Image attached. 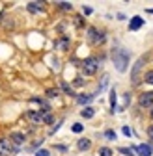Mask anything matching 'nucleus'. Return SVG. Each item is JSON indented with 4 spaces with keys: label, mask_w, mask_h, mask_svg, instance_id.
Segmentation results:
<instances>
[{
    "label": "nucleus",
    "mask_w": 153,
    "mask_h": 156,
    "mask_svg": "<svg viewBox=\"0 0 153 156\" xmlns=\"http://www.w3.org/2000/svg\"><path fill=\"white\" fill-rule=\"evenodd\" d=\"M88 39H90L93 45H97V43H103L105 41V34L103 32H97L95 28H90L88 30Z\"/></svg>",
    "instance_id": "obj_3"
},
{
    "label": "nucleus",
    "mask_w": 153,
    "mask_h": 156,
    "mask_svg": "<svg viewBox=\"0 0 153 156\" xmlns=\"http://www.w3.org/2000/svg\"><path fill=\"white\" fill-rule=\"evenodd\" d=\"M147 136H149V138H151V140H153V125H151V126H149V128H147Z\"/></svg>",
    "instance_id": "obj_27"
},
{
    "label": "nucleus",
    "mask_w": 153,
    "mask_h": 156,
    "mask_svg": "<svg viewBox=\"0 0 153 156\" xmlns=\"http://www.w3.org/2000/svg\"><path fill=\"white\" fill-rule=\"evenodd\" d=\"M82 11H84L86 15H90V13H91V8H82Z\"/></svg>",
    "instance_id": "obj_30"
},
{
    "label": "nucleus",
    "mask_w": 153,
    "mask_h": 156,
    "mask_svg": "<svg viewBox=\"0 0 153 156\" xmlns=\"http://www.w3.org/2000/svg\"><path fill=\"white\" fill-rule=\"evenodd\" d=\"M76 147H79V151H88V149L91 147V141H90V140H86V138H82V140H79Z\"/></svg>",
    "instance_id": "obj_10"
},
{
    "label": "nucleus",
    "mask_w": 153,
    "mask_h": 156,
    "mask_svg": "<svg viewBox=\"0 0 153 156\" xmlns=\"http://www.w3.org/2000/svg\"><path fill=\"white\" fill-rule=\"evenodd\" d=\"M60 6H62V9H71V4H67V2H60Z\"/></svg>",
    "instance_id": "obj_26"
},
{
    "label": "nucleus",
    "mask_w": 153,
    "mask_h": 156,
    "mask_svg": "<svg viewBox=\"0 0 153 156\" xmlns=\"http://www.w3.org/2000/svg\"><path fill=\"white\" fill-rule=\"evenodd\" d=\"M142 24H144V19L136 15V17H132V19H131V23H129V30H131V32H136Z\"/></svg>",
    "instance_id": "obj_6"
},
{
    "label": "nucleus",
    "mask_w": 153,
    "mask_h": 156,
    "mask_svg": "<svg viewBox=\"0 0 153 156\" xmlns=\"http://www.w3.org/2000/svg\"><path fill=\"white\" fill-rule=\"evenodd\" d=\"M43 121H45L47 125H52L54 119H52V115H50V113H45V115H43Z\"/></svg>",
    "instance_id": "obj_22"
},
{
    "label": "nucleus",
    "mask_w": 153,
    "mask_h": 156,
    "mask_svg": "<svg viewBox=\"0 0 153 156\" xmlns=\"http://www.w3.org/2000/svg\"><path fill=\"white\" fill-rule=\"evenodd\" d=\"M99 156H112V149H108V147H101Z\"/></svg>",
    "instance_id": "obj_17"
},
{
    "label": "nucleus",
    "mask_w": 153,
    "mask_h": 156,
    "mask_svg": "<svg viewBox=\"0 0 153 156\" xmlns=\"http://www.w3.org/2000/svg\"><path fill=\"white\" fill-rule=\"evenodd\" d=\"M123 134H125V136H131V128H129V126H123Z\"/></svg>",
    "instance_id": "obj_28"
},
{
    "label": "nucleus",
    "mask_w": 153,
    "mask_h": 156,
    "mask_svg": "<svg viewBox=\"0 0 153 156\" xmlns=\"http://www.w3.org/2000/svg\"><path fill=\"white\" fill-rule=\"evenodd\" d=\"M13 152V147H11V141L9 140H4L0 138V156H8Z\"/></svg>",
    "instance_id": "obj_5"
},
{
    "label": "nucleus",
    "mask_w": 153,
    "mask_h": 156,
    "mask_svg": "<svg viewBox=\"0 0 153 156\" xmlns=\"http://www.w3.org/2000/svg\"><path fill=\"white\" fill-rule=\"evenodd\" d=\"M80 67H82L84 74H95L97 69H99V62L95 60V58H86V60L80 63Z\"/></svg>",
    "instance_id": "obj_2"
},
{
    "label": "nucleus",
    "mask_w": 153,
    "mask_h": 156,
    "mask_svg": "<svg viewBox=\"0 0 153 156\" xmlns=\"http://www.w3.org/2000/svg\"><path fill=\"white\" fill-rule=\"evenodd\" d=\"M11 141L15 145H21V143H24V136L19 134V132H15V134H11Z\"/></svg>",
    "instance_id": "obj_11"
},
{
    "label": "nucleus",
    "mask_w": 153,
    "mask_h": 156,
    "mask_svg": "<svg viewBox=\"0 0 153 156\" xmlns=\"http://www.w3.org/2000/svg\"><path fill=\"white\" fill-rule=\"evenodd\" d=\"M112 62L114 65H116V69L120 73L127 71V65H129V52L121 47H116V48H112Z\"/></svg>",
    "instance_id": "obj_1"
},
{
    "label": "nucleus",
    "mask_w": 153,
    "mask_h": 156,
    "mask_svg": "<svg viewBox=\"0 0 153 156\" xmlns=\"http://www.w3.org/2000/svg\"><path fill=\"white\" fill-rule=\"evenodd\" d=\"M91 99H93V95H79V97H76V101H79L80 104H88Z\"/></svg>",
    "instance_id": "obj_14"
},
{
    "label": "nucleus",
    "mask_w": 153,
    "mask_h": 156,
    "mask_svg": "<svg viewBox=\"0 0 153 156\" xmlns=\"http://www.w3.org/2000/svg\"><path fill=\"white\" fill-rule=\"evenodd\" d=\"M80 115L84 117V119H91V117L95 115V110H93V108H84V110L80 112Z\"/></svg>",
    "instance_id": "obj_12"
},
{
    "label": "nucleus",
    "mask_w": 153,
    "mask_h": 156,
    "mask_svg": "<svg viewBox=\"0 0 153 156\" xmlns=\"http://www.w3.org/2000/svg\"><path fill=\"white\" fill-rule=\"evenodd\" d=\"M105 138L110 140V141H112V140H116V132H114V130H106V132H105Z\"/></svg>",
    "instance_id": "obj_18"
},
{
    "label": "nucleus",
    "mask_w": 153,
    "mask_h": 156,
    "mask_svg": "<svg viewBox=\"0 0 153 156\" xmlns=\"http://www.w3.org/2000/svg\"><path fill=\"white\" fill-rule=\"evenodd\" d=\"M28 9H30L32 13H35V11H39L41 8H39V6H37V2H30V4H28Z\"/></svg>",
    "instance_id": "obj_19"
},
{
    "label": "nucleus",
    "mask_w": 153,
    "mask_h": 156,
    "mask_svg": "<svg viewBox=\"0 0 153 156\" xmlns=\"http://www.w3.org/2000/svg\"><path fill=\"white\" fill-rule=\"evenodd\" d=\"M110 106H112L110 113H114V112H116V91H114V89L110 91Z\"/></svg>",
    "instance_id": "obj_13"
},
{
    "label": "nucleus",
    "mask_w": 153,
    "mask_h": 156,
    "mask_svg": "<svg viewBox=\"0 0 153 156\" xmlns=\"http://www.w3.org/2000/svg\"><path fill=\"white\" fill-rule=\"evenodd\" d=\"M138 104L142 108H147V106H153V91H146L140 95V99H138Z\"/></svg>",
    "instance_id": "obj_4"
},
{
    "label": "nucleus",
    "mask_w": 153,
    "mask_h": 156,
    "mask_svg": "<svg viewBox=\"0 0 153 156\" xmlns=\"http://www.w3.org/2000/svg\"><path fill=\"white\" fill-rule=\"evenodd\" d=\"M58 47H60V50H67L69 48V37H62L58 41Z\"/></svg>",
    "instance_id": "obj_15"
},
{
    "label": "nucleus",
    "mask_w": 153,
    "mask_h": 156,
    "mask_svg": "<svg viewBox=\"0 0 153 156\" xmlns=\"http://www.w3.org/2000/svg\"><path fill=\"white\" fill-rule=\"evenodd\" d=\"M35 156H50V152H49L47 149H39V151L35 152Z\"/></svg>",
    "instance_id": "obj_23"
},
{
    "label": "nucleus",
    "mask_w": 153,
    "mask_h": 156,
    "mask_svg": "<svg viewBox=\"0 0 153 156\" xmlns=\"http://www.w3.org/2000/svg\"><path fill=\"white\" fill-rule=\"evenodd\" d=\"M60 86H62V89H64V91H65L67 95H71V97H75V95H76V93H75V91H73V89L69 87V84H67V82H62Z\"/></svg>",
    "instance_id": "obj_16"
},
{
    "label": "nucleus",
    "mask_w": 153,
    "mask_h": 156,
    "mask_svg": "<svg viewBox=\"0 0 153 156\" xmlns=\"http://www.w3.org/2000/svg\"><path fill=\"white\" fill-rule=\"evenodd\" d=\"M151 119H153V110H151Z\"/></svg>",
    "instance_id": "obj_31"
},
{
    "label": "nucleus",
    "mask_w": 153,
    "mask_h": 156,
    "mask_svg": "<svg viewBox=\"0 0 153 156\" xmlns=\"http://www.w3.org/2000/svg\"><path fill=\"white\" fill-rule=\"evenodd\" d=\"M82 130H84V126H82L80 123H76V125H73V132H75V134H79V132H82Z\"/></svg>",
    "instance_id": "obj_21"
},
{
    "label": "nucleus",
    "mask_w": 153,
    "mask_h": 156,
    "mask_svg": "<svg viewBox=\"0 0 153 156\" xmlns=\"http://www.w3.org/2000/svg\"><path fill=\"white\" fill-rule=\"evenodd\" d=\"M144 80H146L147 84H151V86H153V71H149V73L144 76Z\"/></svg>",
    "instance_id": "obj_20"
},
{
    "label": "nucleus",
    "mask_w": 153,
    "mask_h": 156,
    "mask_svg": "<svg viewBox=\"0 0 153 156\" xmlns=\"http://www.w3.org/2000/svg\"><path fill=\"white\" fill-rule=\"evenodd\" d=\"M149 13H153V9H149Z\"/></svg>",
    "instance_id": "obj_32"
},
{
    "label": "nucleus",
    "mask_w": 153,
    "mask_h": 156,
    "mask_svg": "<svg viewBox=\"0 0 153 156\" xmlns=\"http://www.w3.org/2000/svg\"><path fill=\"white\" fill-rule=\"evenodd\" d=\"M144 65V58H140V60L136 62V65H135V69H132V82H138V71H140V67Z\"/></svg>",
    "instance_id": "obj_9"
},
{
    "label": "nucleus",
    "mask_w": 153,
    "mask_h": 156,
    "mask_svg": "<svg viewBox=\"0 0 153 156\" xmlns=\"http://www.w3.org/2000/svg\"><path fill=\"white\" fill-rule=\"evenodd\" d=\"M135 151L138 152V156H151L153 154L149 145H138V147H135Z\"/></svg>",
    "instance_id": "obj_8"
},
{
    "label": "nucleus",
    "mask_w": 153,
    "mask_h": 156,
    "mask_svg": "<svg viewBox=\"0 0 153 156\" xmlns=\"http://www.w3.org/2000/svg\"><path fill=\"white\" fill-rule=\"evenodd\" d=\"M54 149H58V151H67V147H64V145H56Z\"/></svg>",
    "instance_id": "obj_29"
},
{
    "label": "nucleus",
    "mask_w": 153,
    "mask_h": 156,
    "mask_svg": "<svg viewBox=\"0 0 153 156\" xmlns=\"http://www.w3.org/2000/svg\"><path fill=\"white\" fill-rule=\"evenodd\" d=\"M120 152H121V154H125V156H135V154L131 152V149H125V147H121V149H120Z\"/></svg>",
    "instance_id": "obj_25"
},
{
    "label": "nucleus",
    "mask_w": 153,
    "mask_h": 156,
    "mask_svg": "<svg viewBox=\"0 0 153 156\" xmlns=\"http://www.w3.org/2000/svg\"><path fill=\"white\" fill-rule=\"evenodd\" d=\"M26 117L34 123V125H39V123H43V113H39V112H28L26 113Z\"/></svg>",
    "instance_id": "obj_7"
},
{
    "label": "nucleus",
    "mask_w": 153,
    "mask_h": 156,
    "mask_svg": "<svg viewBox=\"0 0 153 156\" xmlns=\"http://www.w3.org/2000/svg\"><path fill=\"white\" fill-rule=\"evenodd\" d=\"M47 97H49V99H52V97H58V89H49V91H47Z\"/></svg>",
    "instance_id": "obj_24"
}]
</instances>
